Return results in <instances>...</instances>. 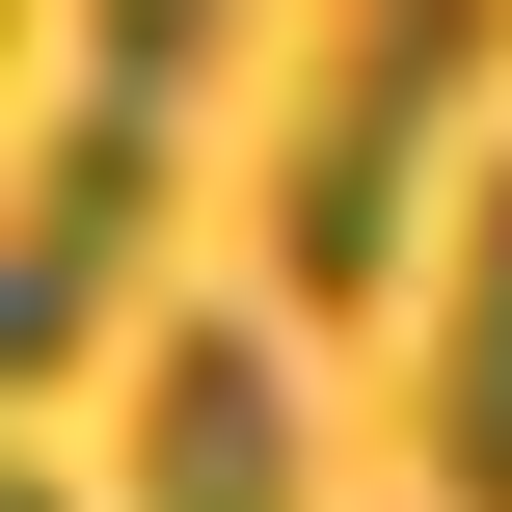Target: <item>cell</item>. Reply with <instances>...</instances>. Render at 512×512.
<instances>
[{
  "instance_id": "obj_1",
  "label": "cell",
  "mask_w": 512,
  "mask_h": 512,
  "mask_svg": "<svg viewBox=\"0 0 512 512\" xmlns=\"http://www.w3.org/2000/svg\"><path fill=\"white\" fill-rule=\"evenodd\" d=\"M486 81H512V0H351V27L297 54V135H270V297H297V324H378V297H405L432 162H459Z\"/></svg>"
},
{
  "instance_id": "obj_2",
  "label": "cell",
  "mask_w": 512,
  "mask_h": 512,
  "mask_svg": "<svg viewBox=\"0 0 512 512\" xmlns=\"http://www.w3.org/2000/svg\"><path fill=\"white\" fill-rule=\"evenodd\" d=\"M135 243H162V108L135 81H54L27 108V216H0V378H81L108 297H135Z\"/></svg>"
},
{
  "instance_id": "obj_3",
  "label": "cell",
  "mask_w": 512,
  "mask_h": 512,
  "mask_svg": "<svg viewBox=\"0 0 512 512\" xmlns=\"http://www.w3.org/2000/svg\"><path fill=\"white\" fill-rule=\"evenodd\" d=\"M135 512H324L297 324H162V351H135Z\"/></svg>"
},
{
  "instance_id": "obj_4",
  "label": "cell",
  "mask_w": 512,
  "mask_h": 512,
  "mask_svg": "<svg viewBox=\"0 0 512 512\" xmlns=\"http://www.w3.org/2000/svg\"><path fill=\"white\" fill-rule=\"evenodd\" d=\"M432 512H512V162H459L432 243Z\"/></svg>"
},
{
  "instance_id": "obj_5",
  "label": "cell",
  "mask_w": 512,
  "mask_h": 512,
  "mask_svg": "<svg viewBox=\"0 0 512 512\" xmlns=\"http://www.w3.org/2000/svg\"><path fill=\"white\" fill-rule=\"evenodd\" d=\"M243 54V0H81V81H135V108H189Z\"/></svg>"
},
{
  "instance_id": "obj_6",
  "label": "cell",
  "mask_w": 512,
  "mask_h": 512,
  "mask_svg": "<svg viewBox=\"0 0 512 512\" xmlns=\"http://www.w3.org/2000/svg\"><path fill=\"white\" fill-rule=\"evenodd\" d=\"M0 512H81V486H54V459H0Z\"/></svg>"
}]
</instances>
